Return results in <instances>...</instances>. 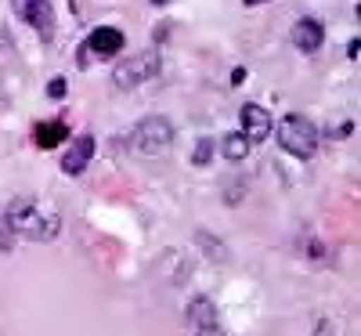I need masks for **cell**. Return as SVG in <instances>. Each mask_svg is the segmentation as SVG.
<instances>
[{
  "mask_svg": "<svg viewBox=\"0 0 361 336\" xmlns=\"http://www.w3.org/2000/svg\"><path fill=\"white\" fill-rule=\"evenodd\" d=\"M293 44H296V51L314 54L325 44V25L318 18H296L293 22Z\"/></svg>",
  "mask_w": 361,
  "mask_h": 336,
  "instance_id": "cell-9",
  "label": "cell"
},
{
  "mask_svg": "<svg viewBox=\"0 0 361 336\" xmlns=\"http://www.w3.org/2000/svg\"><path fill=\"white\" fill-rule=\"evenodd\" d=\"M33 141H37V148H44V152H51V148H58V145H66V141H69L66 119H44V124H37Z\"/></svg>",
  "mask_w": 361,
  "mask_h": 336,
  "instance_id": "cell-10",
  "label": "cell"
},
{
  "mask_svg": "<svg viewBox=\"0 0 361 336\" xmlns=\"http://www.w3.org/2000/svg\"><path fill=\"white\" fill-rule=\"evenodd\" d=\"M152 4H156V8H163V4H170V0H152Z\"/></svg>",
  "mask_w": 361,
  "mask_h": 336,
  "instance_id": "cell-19",
  "label": "cell"
},
{
  "mask_svg": "<svg viewBox=\"0 0 361 336\" xmlns=\"http://www.w3.org/2000/svg\"><path fill=\"white\" fill-rule=\"evenodd\" d=\"M8 228L15 235H22V239L51 242V239H58V232H62V217L51 213V210H44L33 199H15L8 206Z\"/></svg>",
  "mask_w": 361,
  "mask_h": 336,
  "instance_id": "cell-1",
  "label": "cell"
},
{
  "mask_svg": "<svg viewBox=\"0 0 361 336\" xmlns=\"http://www.w3.org/2000/svg\"><path fill=\"white\" fill-rule=\"evenodd\" d=\"M173 145V124L166 116H148L127 134V148L141 160H156V156H166Z\"/></svg>",
  "mask_w": 361,
  "mask_h": 336,
  "instance_id": "cell-2",
  "label": "cell"
},
{
  "mask_svg": "<svg viewBox=\"0 0 361 336\" xmlns=\"http://www.w3.org/2000/svg\"><path fill=\"white\" fill-rule=\"evenodd\" d=\"M195 336H228V332H224V329H221V325L214 322V325H202V329H199Z\"/></svg>",
  "mask_w": 361,
  "mask_h": 336,
  "instance_id": "cell-15",
  "label": "cell"
},
{
  "mask_svg": "<svg viewBox=\"0 0 361 336\" xmlns=\"http://www.w3.org/2000/svg\"><path fill=\"white\" fill-rule=\"evenodd\" d=\"M279 145L296 160H311L318 152V127L311 124L307 116L289 112L282 124H279Z\"/></svg>",
  "mask_w": 361,
  "mask_h": 336,
  "instance_id": "cell-3",
  "label": "cell"
},
{
  "mask_svg": "<svg viewBox=\"0 0 361 336\" xmlns=\"http://www.w3.org/2000/svg\"><path fill=\"white\" fill-rule=\"evenodd\" d=\"M246 8H260V4H267V0H243Z\"/></svg>",
  "mask_w": 361,
  "mask_h": 336,
  "instance_id": "cell-18",
  "label": "cell"
},
{
  "mask_svg": "<svg viewBox=\"0 0 361 336\" xmlns=\"http://www.w3.org/2000/svg\"><path fill=\"white\" fill-rule=\"evenodd\" d=\"M188 318L202 329V325H214L217 322V308L209 304V296H195L192 304H188Z\"/></svg>",
  "mask_w": 361,
  "mask_h": 336,
  "instance_id": "cell-12",
  "label": "cell"
},
{
  "mask_svg": "<svg viewBox=\"0 0 361 336\" xmlns=\"http://www.w3.org/2000/svg\"><path fill=\"white\" fill-rule=\"evenodd\" d=\"M214 156H217V141L214 138H199L195 148H192V163L195 167H209V163H214Z\"/></svg>",
  "mask_w": 361,
  "mask_h": 336,
  "instance_id": "cell-13",
  "label": "cell"
},
{
  "mask_svg": "<svg viewBox=\"0 0 361 336\" xmlns=\"http://www.w3.org/2000/svg\"><path fill=\"white\" fill-rule=\"evenodd\" d=\"M357 54H361V40L354 37V40L347 44V58H350V62H357Z\"/></svg>",
  "mask_w": 361,
  "mask_h": 336,
  "instance_id": "cell-16",
  "label": "cell"
},
{
  "mask_svg": "<svg viewBox=\"0 0 361 336\" xmlns=\"http://www.w3.org/2000/svg\"><path fill=\"white\" fill-rule=\"evenodd\" d=\"M66 95H69V80H66V76H51V83H47V98L62 102Z\"/></svg>",
  "mask_w": 361,
  "mask_h": 336,
  "instance_id": "cell-14",
  "label": "cell"
},
{
  "mask_svg": "<svg viewBox=\"0 0 361 336\" xmlns=\"http://www.w3.org/2000/svg\"><path fill=\"white\" fill-rule=\"evenodd\" d=\"M217 145H221V156H224L228 163H243V160L250 156V148H253V145L246 141V134H243V131H231V134H224Z\"/></svg>",
  "mask_w": 361,
  "mask_h": 336,
  "instance_id": "cell-11",
  "label": "cell"
},
{
  "mask_svg": "<svg viewBox=\"0 0 361 336\" xmlns=\"http://www.w3.org/2000/svg\"><path fill=\"white\" fill-rule=\"evenodd\" d=\"M271 131H275V119H271V112L257 102H246L243 105V134L250 145H260L271 138Z\"/></svg>",
  "mask_w": 361,
  "mask_h": 336,
  "instance_id": "cell-7",
  "label": "cell"
},
{
  "mask_svg": "<svg viewBox=\"0 0 361 336\" xmlns=\"http://www.w3.org/2000/svg\"><path fill=\"white\" fill-rule=\"evenodd\" d=\"M15 11L18 18L29 25V29H37L40 40H54V8H51V0H15Z\"/></svg>",
  "mask_w": 361,
  "mask_h": 336,
  "instance_id": "cell-5",
  "label": "cell"
},
{
  "mask_svg": "<svg viewBox=\"0 0 361 336\" xmlns=\"http://www.w3.org/2000/svg\"><path fill=\"white\" fill-rule=\"evenodd\" d=\"M243 80H246V69H243V66H238V69H231V83H235V87L243 83Z\"/></svg>",
  "mask_w": 361,
  "mask_h": 336,
  "instance_id": "cell-17",
  "label": "cell"
},
{
  "mask_svg": "<svg viewBox=\"0 0 361 336\" xmlns=\"http://www.w3.org/2000/svg\"><path fill=\"white\" fill-rule=\"evenodd\" d=\"M156 73H159V54L156 51H137V54H130V58L112 66V83L130 90V87H137L145 80H152Z\"/></svg>",
  "mask_w": 361,
  "mask_h": 336,
  "instance_id": "cell-4",
  "label": "cell"
},
{
  "mask_svg": "<svg viewBox=\"0 0 361 336\" xmlns=\"http://www.w3.org/2000/svg\"><path fill=\"white\" fill-rule=\"evenodd\" d=\"M94 148H98L94 134H80V138H73V141L66 145V156H62V170H66L69 177H80V174L87 170V163L94 160Z\"/></svg>",
  "mask_w": 361,
  "mask_h": 336,
  "instance_id": "cell-8",
  "label": "cell"
},
{
  "mask_svg": "<svg viewBox=\"0 0 361 336\" xmlns=\"http://www.w3.org/2000/svg\"><path fill=\"white\" fill-rule=\"evenodd\" d=\"M123 47H127L123 29H116V25H98L94 33L83 40V47H80V62L87 66V54H90V51H94L98 58H112V54H119Z\"/></svg>",
  "mask_w": 361,
  "mask_h": 336,
  "instance_id": "cell-6",
  "label": "cell"
}]
</instances>
